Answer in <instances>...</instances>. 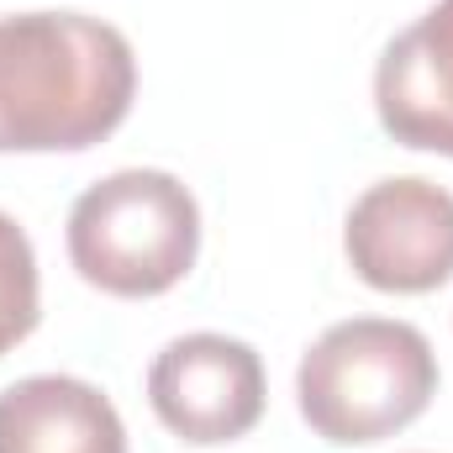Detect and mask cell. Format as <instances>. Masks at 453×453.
<instances>
[{"instance_id": "7", "label": "cell", "mask_w": 453, "mask_h": 453, "mask_svg": "<svg viewBox=\"0 0 453 453\" xmlns=\"http://www.w3.org/2000/svg\"><path fill=\"white\" fill-rule=\"evenodd\" d=\"M0 453H127V427L90 380L32 374L0 390Z\"/></svg>"}, {"instance_id": "6", "label": "cell", "mask_w": 453, "mask_h": 453, "mask_svg": "<svg viewBox=\"0 0 453 453\" xmlns=\"http://www.w3.org/2000/svg\"><path fill=\"white\" fill-rule=\"evenodd\" d=\"M374 111L401 148L453 158V0L395 32L374 69Z\"/></svg>"}, {"instance_id": "8", "label": "cell", "mask_w": 453, "mask_h": 453, "mask_svg": "<svg viewBox=\"0 0 453 453\" xmlns=\"http://www.w3.org/2000/svg\"><path fill=\"white\" fill-rule=\"evenodd\" d=\"M42 306H37V253L27 232L0 211V358L16 342L32 338Z\"/></svg>"}, {"instance_id": "4", "label": "cell", "mask_w": 453, "mask_h": 453, "mask_svg": "<svg viewBox=\"0 0 453 453\" xmlns=\"http://www.w3.org/2000/svg\"><path fill=\"white\" fill-rule=\"evenodd\" d=\"M342 253L369 290L427 296L453 280V196L422 174L369 185L348 222Z\"/></svg>"}, {"instance_id": "1", "label": "cell", "mask_w": 453, "mask_h": 453, "mask_svg": "<svg viewBox=\"0 0 453 453\" xmlns=\"http://www.w3.org/2000/svg\"><path fill=\"white\" fill-rule=\"evenodd\" d=\"M137 58L85 11L0 16V153H85L132 111Z\"/></svg>"}, {"instance_id": "2", "label": "cell", "mask_w": 453, "mask_h": 453, "mask_svg": "<svg viewBox=\"0 0 453 453\" xmlns=\"http://www.w3.org/2000/svg\"><path fill=\"white\" fill-rule=\"evenodd\" d=\"M438 395V353L422 327L395 317H353L327 327L296 369V406L333 449L385 443Z\"/></svg>"}, {"instance_id": "5", "label": "cell", "mask_w": 453, "mask_h": 453, "mask_svg": "<svg viewBox=\"0 0 453 453\" xmlns=\"http://www.w3.org/2000/svg\"><path fill=\"white\" fill-rule=\"evenodd\" d=\"M148 401L185 443H237L264 417V364L242 338L185 333L158 348L148 369Z\"/></svg>"}, {"instance_id": "3", "label": "cell", "mask_w": 453, "mask_h": 453, "mask_svg": "<svg viewBox=\"0 0 453 453\" xmlns=\"http://www.w3.org/2000/svg\"><path fill=\"white\" fill-rule=\"evenodd\" d=\"M201 253V206L169 169H116L69 211V264L85 285L148 301L174 290Z\"/></svg>"}]
</instances>
